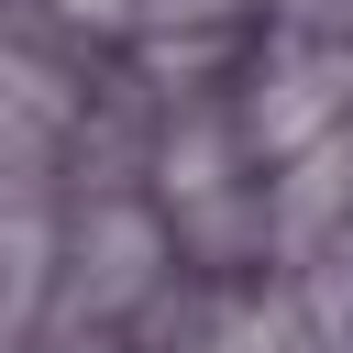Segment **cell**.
<instances>
[{"label": "cell", "mask_w": 353, "mask_h": 353, "mask_svg": "<svg viewBox=\"0 0 353 353\" xmlns=\"http://www.w3.org/2000/svg\"><path fill=\"white\" fill-rule=\"evenodd\" d=\"M342 99H353V55L320 44V33H298V44H276V66L254 77L243 143H254V154H320V143L342 132Z\"/></svg>", "instance_id": "1"}, {"label": "cell", "mask_w": 353, "mask_h": 353, "mask_svg": "<svg viewBox=\"0 0 353 353\" xmlns=\"http://www.w3.org/2000/svg\"><path fill=\"white\" fill-rule=\"evenodd\" d=\"M66 132V77H44L33 55H0V143H44Z\"/></svg>", "instance_id": "2"}, {"label": "cell", "mask_w": 353, "mask_h": 353, "mask_svg": "<svg viewBox=\"0 0 353 353\" xmlns=\"http://www.w3.org/2000/svg\"><path fill=\"white\" fill-rule=\"evenodd\" d=\"M44 11H66V22H88V33H121L143 0H44Z\"/></svg>", "instance_id": "3"}, {"label": "cell", "mask_w": 353, "mask_h": 353, "mask_svg": "<svg viewBox=\"0 0 353 353\" xmlns=\"http://www.w3.org/2000/svg\"><path fill=\"white\" fill-rule=\"evenodd\" d=\"M154 22H232V0H143Z\"/></svg>", "instance_id": "4"}, {"label": "cell", "mask_w": 353, "mask_h": 353, "mask_svg": "<svg viewBox=\"0 0 353 353\" xmlns=\"http://www.w3.org/2000/svg\"><path fill=\"white\" fill-rule=\"evenodd\" d=\"M342 353H353V342H342Z\"/></svg>", "instance_id": "5"}]
</instances>
